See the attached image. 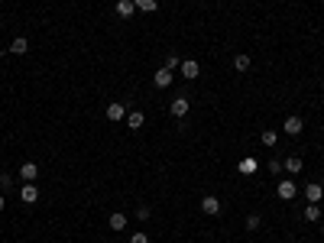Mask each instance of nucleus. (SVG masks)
<instances>
[{
  "label": "nucleus",
  "mask_w": 324,
  "mask_h": 243,
  "mask_svg": "<svg viewBox=\"0 0 324 243\" xmlns=\"http://www.w3.org/2000/svg\"><path fill=\"white\" fill-rule=\"evenodd\" d=\"M276 195L282 198V201H292V198L299 195V185H295L292 178H282V181H279V188H276Z\"/></svg>",
  "instance_id": "f257e3e1"
},
{
  "label": "nucleus",
  "mask_w": 324,
  "mask_h": 243,
  "mask_svg": "<svg viewBox=\"0 0 324 243\" xmlns=\"http://www.w3.org/2000/svg\"><path fill=\"white\" fill-rule=\"evenodd\" d=\"M169 114L175 117V120H182V117H188V98L185 94H179L172 104H169Z\"/></svg>",
  "instance_id": "f03ea898"
},
{
  "label": "nucleus",
  "mask_w": 324,
  "mask_h": 243,
  "mask_svg": "<svg viewBox=\"0 0 324 243\" xmlns=\"http://www.w3.org/2000/svg\"><path fill=\"white\" fill-rule=\"evenodd\" d=\"M321 198H324V188L318 185V181H308V185H305V201H308V204H321Z\"/></svg>",
  "instance_id": "7ed1b4c3"
},
{
  "label": "nucleus",
  "mask_w": 324,
  "mask_h": 243,
  "mask_svg": "<svg viewBox=\"0 0 324 243\" xmlns=\"http://www.w3.org/2000/svg\"><path fill=\"white\" fill-rule=\"evenodd\" d=\"M302 130H305V120L302 117H285V124H282V133H288V136H299L302 133Z\"/></svg>",
  "instance_id": "20e7f679"
},
{
  "label": "nucleus",
  "mask_w": 324,
  "mask_h": 243,
  "mask_svg": "<svg viewBox=\"0 0 324 243\" xmlns=\"http://www.w3.org/2000/svg\"><path fill=\"white\" fill-rule=\"evenodd\" d=\"M179 72H182V75H185V78H188V81H195V78L201 75V65L195 62V58H185V62H182V65H179Z\"/></svg>",
  "instance_id": "39448f33"
},
{
  "label": "nucleus",
  "mask_w": 324,
  "mask_h": 243,
  "mask_svg": "<svg viewBox=\"0 0 324 243\" xmlns=\"http://www.w3.org/2000/svg\"><path fill=\"white\" fill-rule=\"evenodd\" d=\"M20 198H23V204H36V201H39V192H36V181H26V185L20 188Z\"/></svg>",
  "instance_id": "423d86ee"
},
{
  "label": "nucleus",
  "mask_w": 324,
  "mask_h": 243,
  "mask_svg": "<svg viewBox=\"0 0 324 243\" xmlns=\"http://www.w3.org/2000/svg\"><path fill=\"white\" fill-rule=\"evenodd\" d=\"M201 211H204V214H221V198L204 195V198H201Z\"/></svg>",
  "instance_id": "0eeeda50"
},
{
  "label": "nucleus",
  "mask_w": 324,
  "mask_h": 243,
  "mask_svg": "<svg viewBox=\"0 0 324 243\" xmlns=\"http://www.w3.org/2000/svg\"><path fill=\"white\" fill-rule=\"evenodd\" d=\"M172 78H175V75H172V72H169V68H165V65H162V68H159V72H156V75H153V84H156V88H169V84H172Z\"/></svg>",
  "instance_id": "6e6552de"
},
{
  "label": "nucleus",
  "mask_w": 324,
  "mask_h": 243,
  "mask_svg": "<svg viewBox=\"0 0 324 243\" xmlns=\"http://www.w3.org/2000/svg\"><path fill=\"white\" fill-rule=\"evenodd\" d=\"M20 178L23 181H36L39 178V166H36V162H23V166H20Z\"/></svg>",
  "instance_id": "1a4fd4ad"
},
{
  "label": "nucleus",
  "mask_w": 324,
  "mask_h": 243,
  "mask_svg": "<svg viewBox=\"0 0 324 243\" xmlns=\"http://www.w3.org/2000/svg\"><path fill=\"white\" fill-rule=\"evenodd\" d=\"M302 166H305V162L299 159V156H288V159H282V169L288 172V175H299V172H302Z\"/></svg>",
  "instance_id": "9d476101"
},
{
  "label": "nucleus",
  "mask_w": 324,
  "mask_h": 243,
  "mask_svg": "<svg viewBox=\"0 0 324 243\" xmlns=\"http://www.w3.org/2000/svg\"><path fill=\"white\" fill-rule=\"evenodd\" d=\"M107 120H113V124H117V120H127V107L124 104H107Z\"/></svg>",
  "instance_id": "9b49d317"
},
{
  "label": "nucleus",
  "mask_w": 324,
  "mask_h": 243,
  "mask_svg": "<svg viewBox=\"0 0 324 243\" xmlns=\"http://www.w3.org/2000/svg\"><path fill=\"white\" fill-rule=\"evenodd\" d=\"M110 230H113V233L127 230V214H124V211H113V214H110Z\"/></svg>",
  "instance_id": "f8f14e48"
},
{
  "label": "nucleus",
  "mask_w": 324,
  "mask_h": 243,
  "mask_svg": "<svg viewBox=\"0 0 324 243\" xmlns=\"http://www.w3.org/2000/svg\"><path fill=\"white\" fill-rule=\"evenodd\" d=\"M133 13H136V4H133V0H117V16H124V20H130Z\"/></svg>",
  "instance_id": "ddd939ff"
},
{
  "label": "nucleus",
  "mask_w": 324,
  "mask_h": 243,
  "mask_svg": "<svg viewBox=\"0 0 324 243\" xmlns=\"http://www.w3.org/2000/svg\"><path fill=\"white\" fill-rule=\"evenodd\" d=\"M143 124H146L143 110H130V114H127V127L130 130H143Z\"/></svg>",
  "instance_id": "4468645a"
},
{
  "label": "nucleus",
  "mask_w": 324,
  "mask_h": 243,
  "mask_svg": "<svg viewBox=\"0 0 324 243\" xmlns=\"http://www.w3.org/2000/svg\"><path fill=\"white\" fill-rule=\"evenodd\" d=\"M10 52H13V55H26V52H30V42H26V36H16V39L10 42Z\"/></svg>",
  "instance_id": "2eb2a0df"
},
{
  "label": "nucleus",
  "mask_w": 324,
  "mask_h": 243,
  "mask_svg": "<svg viewBox=\"0 0 324 243\" xmlns=\"http://www.w3.org/2000/svg\"><path fill=\"white\" fill-rule=\"evenodd\" d=\"M233 68H237V72H250V55L247 52H237V55H233Z\"/></svg>",
  "instance_id": "dca6fc26"
},
{
  "label": "nucleus",
  "mask_w": 324,
  "mask_h": 243,
  "mask_svg": "<svg viewBox=\"0 0 324 243\" xmlns=\"http://www.w3.org/2000/svg\"><path fill=\"white\" fill-rule=\"evenodd\" d=\"M305 221L318 224L321 221V204H308V207H305Z\"/></svg>",
  "instance_id": "f3484780"
},
{
  "label": "nucleus",
  "mask_w": 324,
  "mask_h": 243,
  "mask_svg": "<svg viewBox=\"0 0 324 243\" xmlns=\"http://www.w3.org/2000/svg\"><path fill=\"white\" fill-rule=\"evenodd\" d=\"M133 4H136V10H143V13H156V10H159L156 0H133Z\"/></svg>",
  "instance_id": "a211bd4d"
},
{
  "label": "nucleus",
  "mask_w": 324,
  "mask_h": 243,
  "mask_svg": "<svg viewBox=\"0 0 324 243\" xmlns=\"http://www.w3.org/2000/svg\"><path fill=\"white\" fill-rule=\"evenodd\" d=\"M243 227H247L250 233H256V230L262 227V218H259V214H250V218H247V221H243Z\"/></svg>",
  "instance_id": "6ab92c4d"
},
{
  "label": "nucleus",
  "mask_w": 324,
  "mask_h": 243,
  "mask_svg": "<svg viewBox=\"0 0 324 243\" xmlns=\"http://www.w3.org/2000/svg\"><path fill=\"white\" fill-rule=\"evenodd\" d=\"M259 140H262V146H276L279 133H276V130H262V136H259Z\"/></svg>",
  "instance_id": "aec40b11"
},
{
  "label": "nucleus",
  "mask_w": 324,
  "mask_h": 243,
  "mask_svg": "<svg viewBox=\"0 0 324 243\" xmlns=\"http://www.w3.org/2000/svg\"><path fill=\"white\" fill-rule=\"evenodd\" d=\"M179 65H182V58L175 55V52H169V55H165V68H169V72H175Z\"/></svg>",
  "instance_id": "412c9836"
},
{
  "label": "nucleus",
  "mask_w": 324,
  "mask_h": 243,
  "mask_svg": "<svg viewBox=\"0 0 324 243\" xmlns=\"http://www.w3.org/2000/svg\"><path fill=\"white\" fill-rule=\"evenodd\" d=\"M150 204H136V221H150Z\"/></svg>",
  "instance_id": "4be33fe9"
},
{
  "label": "nucleus",
  "mask_w": 324,
  "mask_h": 243,
  "mask_svg": "<svg viewBox=\"0 0 324 243\" xmlns=\"http://www.w3.org/2000/svg\"><path fill=\"white\" fill-rule=\"evenodd\" d=\"M266 169H269V175H279V172H285V169H282V159H269Z\"/></svg>",
  "instance_id": "5701e85b"
},
{
  "label": "nucleus",
  "mask_w": 324,
  "mask_h": 243,
  "mask_svg": "<svg viewBox=\"0 0 324 243\" xmlns=\"http://www.w3.org/2000/svg\"><path fill=\"white\" fill-rule=\"evenodd\" d=\"M10 188H13V175L4 172V175H0V192H10Z\"/></svg>",
  "instance_id": "b1692460"
},
{
  "label": "nucleus",
  "mask_w": 324,
  "mask_h": 243,
  "mask_svg": "<svg viewBox=\"0 0 324 243\" xmlns=\"http://www.w3.org/2000/svg\"><path fill=\"white\" fill-rule=\"evenodd\" d=\"M240 172H256V162H253V159H243V162H240Z\"/></svg>",
  "instance_id": "393cba45"
},
{
  "label": "nucleus",
  "mask_w": 324,
  "mask_h": 243,
  "mask_svg": "<svg viewBox=\"0 0 324 243\" xmlns=\"http://www.w3.org/2000/svg\"><path fill=\"white\" fill-rule=\"evenodd\" d=\"M130 243H150V237H146V233H143V230H136V233H133V237H130Z\"/></svg>",
  "instance_id": "a878e982"
},
{
  "label": "nucleus",
  "mask_w": 324,
  "mask_h": 243,
  "mask_svg": "<svg viewBox=\"0 0 324 243\" xmlns=\"http://www.w3.org/2000/svg\"><path fill=\"white\" fill-rule=\"evenodd\" d=\"M4 204H7V198H4V195H0V211H4Z\"/></svg>",
  "instance_id": "bb28decb"
},
{
  "label": "nucleus",
  "mask_w": 324,
  "mask_h": 243,
  "mask_svg": "<svg viewBox=\"0 0 324 243\" xmlns=\"http://www.w3.org/2000/svg\"><path fill=\"white\" fill-rule=\"evenodd\" d=\"M0 23H4V13H0Z\"/></svg>",
  "instance_id": "cd10ccee"
},
{
  "label": "nucleus",
  "mask_w": 324,
  "mask_h": 243,
  "mask_svg": "<svg viewBox=\"0 0 324 243\" xmlns=\"http://www.w3.org/2000/svg\"><path fill=\"white\" fill-rule=\"evenodd\" d=\"M321 233H324V224H321Z\"/></svg>",
  "instance_id": "c85d7f7f"
}]
</instances>
